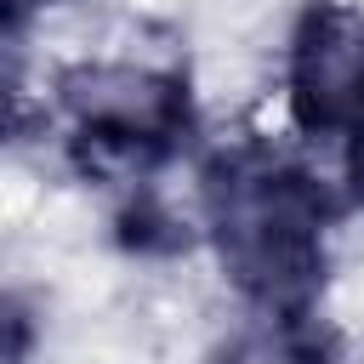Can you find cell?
<instances>
[{
  "instance_id": "6da1fadb",
  "label": "cell",
  "mask_w": 364,
  "mask_h": 364,
  "mask_svg": "<svg viewBox=\"0 0 364 364\" xmlns=\"http://www.w3.org/2000/svg\"><path fill=\"white\" fill-rule=\"evenodd\" d=\"M336 193L267 142H233L199 171V216L222 273L256 313H313Z\"/></svg>"
},
{
  "instance_id": "277c9868",
  "label": "cell",
  "mask_w": 364,
  "mask_h": 364,
  "mask_svg": "<svg viewBox=\"0 0 364 364\" xmlns=\"http://www.w3.org/2000/svg\"><path fill=\"white\" fill-rule=\"evenodd\" d=\"M216 364H336V341L313 313H256Z\"/></svg>"
},
{
  "instance_id": "7a4b0ae2",
  "label": "cell",
  "mask_w": 364,
  "mask_h": 364,
  "mask_svg": "<svg viewBox=\"0 0 364 364\" xmlns=\"http://www.w3.org/2000/svg\"><path fill=\"white\" fill-rule=\"evenodd\" d=\"M57 108L91 165L148 171L193 131L188 80L154 63H68L57 74Z\"/></svg>"
},
{
  "instance_id": "3957f363",
  "label": "cell",
  "mask_w": 364,
  "mask_h": 364,
  "mask_svg": "<svg viewBox=\"0 0 364 364\" xmlns=\"http://www.w3.org/2000/svg\"><path fill=\"white\" fill-rule=\"evenodd\" d=\"M284 102L296 131L364 142V6L307 0L284 46Z\"/></svg>"
},
{
  "instance_id": "5b68a950",
  "label": "cell",
  "mask_w": 364,
  "mask_h": 364,
  "mask_svg": "<svg viewBox=\"0 0 364 364\" xmlns=\"http://www.w3.org/2000/svg\"><path fill=\"white\" fill-rule=\"evenodd\" d=\"M46 6H57V0H0V11H6V34L17 40V34H23V23H28L34 11H46Z\"/></svg>"
},
{
  "instance_id": "8992f818",
  "label": "cell",
  "mask_w": 364,
  "mask_h": 364,
  "mask_svg": "<svg viewBox=\"0 0 364 364\" xmlns=\"http://www.w3.org/2000/svg\"><path fill=\"white\" fill-rule=\"evenodd\" d=\"M353 199L364 205V142H353Z\"/></svg>"
}]
</instances>
